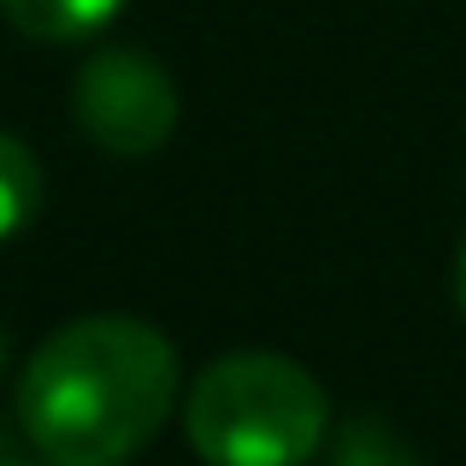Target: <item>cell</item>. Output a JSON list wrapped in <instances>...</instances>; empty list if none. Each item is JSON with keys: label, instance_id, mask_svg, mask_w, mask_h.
Returning a JSON list of instances; mask_svg holds the SVG:
<instances>
[{"label": "cell", "instance_id": "6", "mask_svg": "<svg viewBox=\"0 0 466 466\" xmlns=\"http://www.w3.org/2000/svg\"><path fill=\"white\" fill-rule=\"evenodd\" d=\"M42 213V166L12 130H0V242H12Z\"/></svg>", "mask_w": 466, "mask_h": 466}, {"label": "cell", "instance_id": "2", "mask_svg": "<svg viewBox=\"0 0 466 466\" xmlns=\"http://www.w3.org/2000/svg\"><path fill=\"white\" fill-rule=\"evenodd\" d=\"M183 431L207 466H308L325 455L330 401L301 360L237 349L195 372Z\"/></svg>", "mask_w": 466, "mask_h": 466}, {"label": "cell", "instance_id": "3", "mask_svg": "<svg viewBox=\"0 0 466 466\" xmlns=\"http://www.w3.org/2000/svg\"><path fill=\"white\" fill-rule=\"evenodd\" d=\"M71 113H77V130L101 154L142 159V154H159L177 130V83L148 47L106 42L83 59Z\"/></svg>", "mask_w": 466, "mask_h": 466}, {"label": "cell", "instance_id": "7", "mask_svg": "<svg viewBox=\"0 0 466 466\" xmlns=\"http://www.w3.org/2000/svg\"><path fill=\"white\" fill-rule=\"evenodd\" d=\"M455 308L466 319V242H461V254H455Z\"/></svg>", "mask_w": 466, "mask_h": 466}, {"label": "cell", "instance_id": "4", "mask_svg": "<svg viewBox=\"0 0 466 466\" xmlns=\"http://www.w3.org/2000/svg\"><path fill=\"white\" fill-rule=\"evenodd\" d=\"M125 0H0V18L30 42H89L118 18Z\"/></svg>", "mask_w": 466, "mask_h": 466}, {"label": "cell", "instance_id": "1", "mask_svg": "<svg viewBox=\"0 0 466 466\" xmlns=\"http://www.w3.org/2000/svg\"><path fill=\"white\" fill-rule=\"evenodd\" d=\"M177 349L130 313L59 325L18 378V431L47 466H125L177 408Z\"/></svg>", "mask_w": 466, "mask_h": 466}, {"label": "cell", "instance_id": "9", "mask_svg": "<svg viewBox=\"0 0 466 466\" xmlns=\"http://www.w3.org/2000/svg\"><path fill=\"white\" fill-rule=\"evenodd\" d=\"M6 360H12V349H6V330H0V378H6Z\"/></svg>", "mask_w": 466, "mask_h": 466}, {"label": "cell", "instance_id": "5", "mask_svg": "<svg viewBox=\"0 0 466 466\" xmlns=\"http://www.w3.org/2000/svg\"><path fill=\"white\" fill-rule=\"evenodd\" d=\"M319 466H425L413 455V443L378 413H354L325 437V461Z\"/></svg>", "mask_w": 466, "mask_h": 466}, {"label": "cell", "instance_id": "8", "mask_svg": "<svg viewBox=\"0 0 466 466\" xmlns=\"http://www.w3.org/2000/svg\"><path fill=\"white\" fill-rule=\"evenodd\" d=\"M0 466H35L30 455H18V449H6V443H0Z\"/></svg>", "mask_w": 466, "mask_h": 466}]
</instances>
